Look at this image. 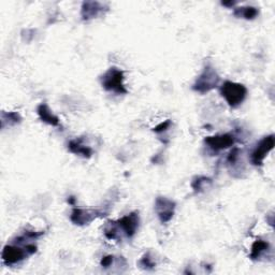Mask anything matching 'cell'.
<instances>
[{
  "label": "cell",
  "mask_w": 275,
  "mask_h": 275,
  "mask_svg": "<svg viewBox=\"0 0 275 275\" xmlns=\"http://www.w3.org/2000/svg\"><path fill=\"white\" fill-rule=\"evenodd\" d=\"M239 156H240V150L238 148H234L228 155V158H227V161L230 164V165H234L238 161L239 159Z\"/></svg>",
  "instance_id": "cell-18"
},
{
  "label": "cell",
  "mask_w": 275,
  "mask_h": 275,
  "mask_svg": "<svg viewBox=\"0 0 275 275\" xmlns=\"http://www.w3.org/2000/svg\"><path fill=\"white\" fill-rule=\"evenodd\" d=\"M220 81L221 78L216 70L208 64L204 67L203 71L201 72V75L197 78L195 84L192 85V90L200 94H205L216 88L220 84Z\"/></svg>",
  "instance_id": "cell-4"
},
{
  "label": "cell",
  "mask_w": 275,
  "mask_h": 275,
  "mask_svg": "<svg viewBox=\"0 0 275 275\" xmlns=\"http://www.w3.org/2000/svg\"><path fill=\"white\" fill-rule=\"evenodd\" d=\"M170 126H171V122H170V120H166L165 123H161V124H159L157 127L154 128V131L157 132V133L164 132V131L168 130Z\"/></svg>",
  "instance_id": "cell-19"
},
{
  "label": "cell",
  "mask_w": 275,
  "mask_h": 275,
  "mask_svg": "<svg viewBox=\"0 0 275 275\" xmlns=\"http://www.w3.org/2000/svg\"><path fill=\"white\" fill-rule=\"evenodd\" d=\"M259 14V11L254 7H244V8H238L234 10V15L238 18H242L245 20H254L257 18V15Z\"/></svg>",
  "instance_id": "cell-13"
},
{
  "label": "cell",
  "mask_w": 275,
  "mask_h": 275,
  "mask_svg": "<svg viewBox=\"0 0 275 275\" xmlns=\"http://www.w3.org/2000/svg\"><path fill=\"white\" fill-rule=\"evenodd\" d=\"M104 7L100 3L97 2H87L84 3L82 6V12H81V15L84 21H90L93 19L98 18L99 15L103 13Z\"/></svg>",
  "instance_id": "cell-10"
},
{
  "label": "cell",
  "mask_w": 275,
  "mask_h": 275,
  "mask_svg": "<svg viewBox=\"0 0 275 275\" xmlns=\"http://www.w3.org/2000/svg\"><path fill=\"white\" fill-rule=\"evenodd\" d=\"M75 200H76V199H75L74 197H70V199L68 200V202H70L71 204H75Z\"/></svg>",
  "instance_id": "cell-22"
},
{
  "label": "cell",
  "mask_w": 275,
  "mask_h": 275,
  "mask_svg": "<svg viewBox=\"0 0 275 275\" xmlns=\"http://www.w3.org/2000/svg\"><path fill=\"white\" fill-rule=\"evenodd\" d=\"M139 224H140L139 213L132 212L120 218L117 222L116 226L118 231L122 230V232L127 238H132L136 233L138 228H139Z\"/></svg>",
  "instance_id": "cell-7"
},
{
  "label": "cell",
  "mask_w": 275,
  "mask_h": 275,
  "mask_svg": "<svg viewBox=\"0 0 275 275\" xmlns=\"http://www.w3.org/2000/svg\"><path fill=\"white\" fill-rule=\"evenodd\" d=\"M140 264L142 265V268L148 269V270L154 269V268H155V265H156L155 261L153 260V258L150 256V254H145L143 256L142 259L140 260Z\"/></svg>",
  "instance_id": "cell-17"
},
{
  "label": "cell",
  "mask_w": 275,
  "mask_h": 275,
  "mask_svg": "<svg viewBox=\"0 0 275 275\" xmlns=\"http://www.w3.org/2000/svg\"><path fill=\"white\" fill-rule=\"evenodd\" d=\"M274 148V135L264 136L263 139L257 144V147L253 151L250 155V161L254 166H261L266 155L273 150Z\"/></svg>",
  "instance_id": "cell-5"
},
{
  "label": "cell",
  "mask_w": 275,
  "mask_h": 275,
  "mask_svg": "<svg viewBox=\"0 0 275 275\" xmlns=\"http://www.w3.org/2000/svg\"><path fill=\"white\" fill-rule=\"evenodd\" d=\"M204 143L208 147L215 151H223L228 149L234 144V136L231 133H224V134H217L213 136L205 138Z\"/></svg>",
  "instance_id": "cell-9"
},
{
  "label": "cell",
  "mask_w": 275,
  "mask_h": 275,
  "mask_svg": "<svg viewBox=\"0 0 275 275\" xmlns=\"http://www.w3.org/2000/svg\"><path fill=\"white\" fill-rule=\"evenodd\" d=\"M21 120H22V118H21L20 114L16 112H9V113L3 112V114H2V126H4L7 122H8V124H9V126L16 125V124L21 123Z\"/></svg>",
  "instance_id": "cell-15"
},
{
  "label": "cell",
  "mask_w": 275,
  "mask_h": 275,
  "mask_svg": "<svg viewBox=\"0 0 275 275\" xmlns=\"http://www.w3.org/2000/svg\"><path fill=\"white\" fill-rule=\"evenodd\" d=\"M37 112H38V115H39L40 119H41L43 123H45L47 125H51L53 127L59 126V118L53 114L50 108H48L45 103L40 104L37 109Z\"/></svg>",
  "instance_id": "cell-12"
},
{
  "label": "cell",
  "mask_w": 275,
  "mask_h": 275,
  "mask_svg": "<svg viewBox=\"0 0 275 275\" xmlns=\"http://www.w3.org/2000/svg\"><path fill=\"white\" fill-rule=\"evenodd\" d=\"M155 211L163 224H167L172 220L175 213V202L166 197H158L155 201Z\"/></svg>",
  "instance_id": "cell-6"
},
{
  "label": "cell",
  "mask_w": 275,
  "mask_h": 275,
  "mask_svg": "<svg viewBox=\"0 0 275 275\" xmlns=\"http://www.w3.org/2000/svg\"><path fill=\"white\" fill-rule=\"evenodd\" d=\"M222 5L226 6V7H231V6L236 5V3H222Z\"/></svg>",
  "instance_id": "cell-21"
},
{
  "label": "cell",
  "mask_w": 275,
  "mask_h": 275,
  "mask_svg": "<svg viewBox=\"0 0 275 275\" xmlns=\"http://www.w3.org/2000/svg\"><path fill=\"white\" fill-rule=\"evenodd\" d=\"M113 261H114V257L111 256V255L106 256L104 258H102L101 265L103 266V268H109V266H111L113 264Z\"/></svg>",
  "instance_id": "cell-20"
},
{
  "label": "cell",
  "mask_w": 275,
  "mask_h": 275,
  "mask_svg": "<svg viewBox=\"0 0 275 275\" xmlns=\"http://www.w3.org/2000/svg\"><path fill=\"white\" fill-rule=\"evenodd\" d=\"M221 94L231 108H238L246 98L247 88L243 84L226 81L221 87Z\"/></svg>",
  "instance_id": "cell-2"
},
{
  "label": "cell",
  "mask_w": 275,
  "mask_h": 275,
  "mask_svg": "<svg viewBox=\"0 0 275 275\" xmlns=\"http://www.w3.org/2000/svg\"><path fill=\"white\" fill-rule=\"evenodd\" d=\"M68 150L76 154V155H80L85 158H90L93 155V150L84 143L83 139H75L71 140L68 144Z\"/></svg>",
  "instance_id": "cell-11"
},
{
  "label": "cell",
  "mask_w": 275,
  "mask_h": 275,
  "mask_svg": "<svg viewBox=\"0 0 275 275\" xmlns=\"http://www.w3.org/2000/svg\"><path fill=\"white\" fill-rule=\"evenodd\" d=\"M124 72L117 68H110L106 74L101 77V85L104 90L117 95L127 94L125 84Z\"/></svg>",
  "instance_id": "cell-3"
},
{
  "label": "cell",
  "mask_w": 275,
  "mask_h": 275,
  "mask_svg": "<svg viewBox=\"0 0 275 275\" xmlns=\"http://www.w3.org/2000/svg\"><path fill=\"white\" fill-rule=\"evenodd\" d=\"M269 248V243L262 240H258L252 246V252H250V258L252 259H258L264 252H266Z\"/></svg>",
  "instance_id": "cell-14"
},
{
  "label": "cell",
  "mask_w": 275,
  "mask_h": 275,
  "mask_svg": "<svg viewBox=\"0 0 275 275\" xmlns=\"http://www.w3.org/2000/svg\"><path fill=\"white\" fill-rule=\"evenodd\" d=\"M103 213L99 210L93 209H75L71 213V222L78 226H84L91 224L97 217L101 216Z\"/></svg>",
  "instance_id": "cell-8"
},
{
  "label": "cell",
  "mask_w": 275,
  "mask_h": 275,
  "mask_svg": "<svg viewBox=\"0 0 275 275\" xmlns=\"http://www.w3.org/2000/svg\"><path fill=\"white\" fill-rule=\"evenodd\" d=\"M211 184H212L211 179H209V177H205V176H200V177H197V179L192 182L191 186L196 191H201L208 188Z\"/></svg>",
  "instance_id": "cell-16"
},
{
  "label": "cell",
  "mask_w": 275,
  "mask_h": 275,
  "mask_svg": "<svg viewBox=\"0 0 275 275\" xmlns=\"http://www.w3.org/2000/svg\"><path fill=\"white\" fill-rule=\"evenodd\" d=\"M37 252V246L34 244H26L20 246L18 244L6 245L3 250V261L7 265H14L23 261L27 256L34 255Z\"/></svg>",
  "instance_id": "cell-1"
}]
</instances>
